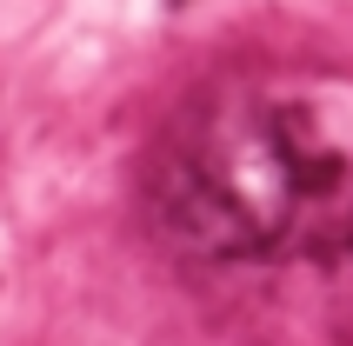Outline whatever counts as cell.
<instances>
[{
	"mask_svg": "<svg viewBox=\"0 0 353 346\" xmlns=\"http://www.w3.org/2000/svg\"><path fill=\"white\" fill-rule=\"evenodd\" d=\"M154 220L200 260H320L353 240V74H247L200 94L147 180Z\"/></svg>",
	"mask_w": 353,
	"mask_h": 346,
	"instance_id": "cell-1",
	"label": "cell"
}]
</instances>
